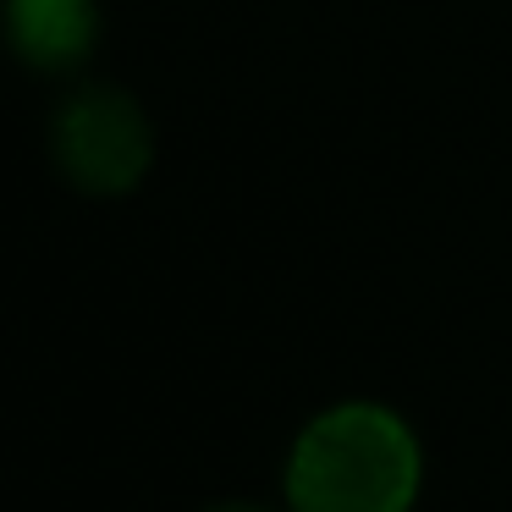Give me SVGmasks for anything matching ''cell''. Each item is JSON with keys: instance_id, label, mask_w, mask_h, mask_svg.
<instances>
[{"instance_id": "6da1fadb", "label": "cell", "mask_w": 512, "mask_h": 512, "mask_svg": "<svg viewBox=\"0 0 512 512\" xmlns=\"http://www.w3.org/2000/svg\"><path fill=\"white\" fill-rule=\"evenodd\" d=\"M419 490V441L375 402L331 408L298 435L287 463L292 512H408Z\"/></svg>"}, {"instance_id": "7a4b0ae2", "label": "cell", "mask_w": 512, "mask_h": 512, "mask_svg": "<svg viewBox=\"0 0 512 512\" xmlns=\"http://www.w3.org/2000/svg\"><path fill=\"white\" fill-rule=\"evenodd\" d=\"M155 138L122 89H83L56 116V160L83 193H127L149 171Z\"/></svg>"}, {"instance_id": "3957f363", "label": "cell", "mask_w": 512, "mask_h": 512, "mask_svg": "<svg viewBox=\"0 0 512 512\" xmlns=\"http://www.w3.org/2000/svg\"><path fill=\"white\" fill-rule=\"evenodd\" d=\"M6 34L28 67L67 72L89 56L100 12L94 0H6Z\"/></svg>"}, {"instance_id": "277c9868", "label": "cell", "mask_w": 512, "mask_h": 512, "mask_svg": "<svg viewBox=\"0 0 512 512\" xmlns=\"http://www.w3.org/2000/svg\"><path fill=\"white\" fill-rule=\"evenodd\" d=\"M210 512H265V507H210Z\"/></svg>"}]
</instances>
